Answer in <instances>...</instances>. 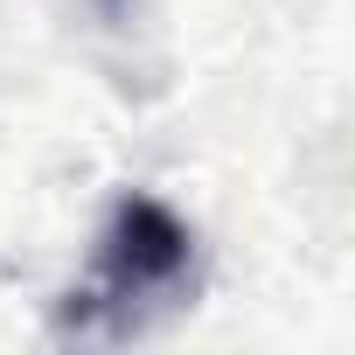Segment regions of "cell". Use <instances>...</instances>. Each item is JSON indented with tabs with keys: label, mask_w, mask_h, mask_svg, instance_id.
Returning <instances> with one entry per match:
<instances>
[{
	"label": "cell",
	"mask_w": 355,
	"mask_h": 355,
	"mask_svg": "<svg viewBox=\"0 0 355 355\" xmlns=\"http://www.w3.org/2000/svg\"><path fill=\"white\" fill-rule=\"evenodd\" d=\"M189 258H196V237H189V223L174 216L160 196H119L112 223L98 237V279L77 293L70 313L91 320L105 306H132V300L174 293L189 279Z\"/></svg>",
	"instance_id": "1"
},
{
	"label": "cell",
	"mask_w": 355,
	"mask_h": 355,
	"mask_svg": "<svg viewBox=\"0 0 355 355\" xmlns=\"http://www.w3.org/2000/svg\"><path fill=\"white\" fill-rule=\"evenodd\" d=\"M98 8H105V15H125V0H98Z\"/></svg>",
	"instance_id": "2"
}]
</instances>
